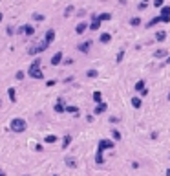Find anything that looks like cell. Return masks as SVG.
I'll return each instance as SVG.
<instances>
[{
  "mask_svg": "<svg viewBox=\"0 0 170 176\" xmlns=\"http://www.w3.org/2000/svg\"><path fill=\"white\" fill-rule=\"evenodd\" d=\"M115 147V143L112 141V139H101L97 145V154H95V162L97 165H103L104 163V158H103V152L104 150H108V149H113Z\"/></svg>",
  "mask_w": 170,
  "mask_h": 176,
  "instance_id": "6da1fadb",
  "label": "cell"
},
{
  "mask_svg": "<svg viewBox=\"0 0 170 176\" xmlns=\"http://www.w3.org/2000/svg\"><path fill=\"white\" fill-rule=\"evenodd\" d=\"M29 75H31L33 79H42L44 77V73H42V70H40V59H35L33 64L29 66Z\"/></svg>",
  "mask_w": 170,
  "mask_h": 176,
  "instance_id": "7a4b0ae2",
  "label": "cell"
},
{
  "mask_svg": "<svg viewBox=\"0 0 170 176\" xmlns=\"http://www.w3.org/2000/svg\"><path fill=\"white\" fill-rule=\"evenodd\" d=\"M26 121H24L22 118H15V119H11V123H9V128L13 130V132H24V130H26Z\"/></svg>",
  "mask_w": 170,
  "mask_h": 176,
  "instance_id": "3957f363",
  "label": "cell"
},
{
  "mask_svg": "<svg viewBox=\"0 0 170 176\" xmlns=\"http://www.w3.org/2000/svg\"><path fill=\"white\" fill-rule=\"evenodd\" d=\"M101 28V20H99V15H92V24H90V29L97 31Z\"/></svg>",
  "mask_w": 170,
  "mask_h": 176,
  "instance_id": "277c9868",
  "label": "cell"
},
{
  "mask_svg": "<svg viewBox=\"0 0 170 176\" xmlns=\"http://www.w3.org/2000/svg\"><path fill=\"white\" fill-rule=\"evenodd\" d=\"M62 63V52H57L51 57V66H57V64H61Z\"/></svg>",
  "mask_w": 170,
  "mask_h": 176,
  "instance_id": "5b68a950",
  "label": "cell"
},
{
  "mask_svg": "<svg viewBox=\"0 0 170 176\" xmlns=\"http://www.w3.org/2000/svg\"><path fill=\"white\" fill-rule=\"evenodd\" d=\"M159 22H165V17H163V15H157V17H154L152 20L146 24V26H148V28H152V26H156V24H159Z\"/></svg>",
  "mask_w": 170,
  "mask_h": 176,
  "instance_id": "8992f818",
  "label": "cell"
},
{
  "mask_svg": "<svg viewBox=\"0 0 170 176\" xmlns=\"http://www.w3.org/2000/svg\"><path fill=\"white\" fill-rule=\"evenodd\" d=\"M103 112H106V103H97L93 108V114H103Z\"/></svg>",
  "mask_w": 170,
  "mask_h": 176,
  "instance_id": "52a82bcc",
  "label": "cell"
},
{
  "mask_svg": "<svg viewBox=\"0 0 170 176\" xmlns=\"http://www.w3.org/2000/svg\"><path fill=\"white\" fill-rule=\"evenodd\" d=\"M86 29H88V24H86V22H81V24H77V28H75V33H77V35H82Z\"/></svg>",
  "mask_w": 170,
  "mask_h": 176,
  "instance_id": "ba28073f",
  "label": "cell"
},
{
  "mask_svg": "<svg viewBox=\"0 0 170 176\" xmlns=\"http://www.w3.org/2000/svg\"><path fill=\"white\" fill-rule=\"evenodd\" d=\"M90 46H92V41H86L84 44H79V52L88 53V52H90Z\"/></svg>",
  "mask_w": 170,
  "mask_h": 176,
  "instance_id": "9c48e42d",
  "label": "cell"
},
{
  "mask_svg": "<svg viewBox=\"0 0 170 176\" xmlns=\"http://www.w3.org/2000/svg\"><path fill=\"white\" fill-rule=\"evenodd\" d=\"M20 31H24V33H26V35H28V37H31V35L35 33V28L31 26V24H26V26H24V28L20 29Z\"/></svg>",
  "mask_w": 170,
  "mask_h": 176,
  "instance_id": "30bf717a",
  "label": "cell"
},
{
  "mask_svg": "<svg viewBox=\"0 0 170 176\" xmlns=\"http://www.w3.org/2000/svg\"><path fill=\"white\" fill-rule=\"evenodd\" d=\"M44 41H46L48 44H51L55 41V31H53V29H48V31H46V39H44Z\"/></svg>",
  "mask_w": 170,
  "mask_h": 176,
  "instance_id": "8fae6325",
  "label": "cell"
},
{
  "mask_svg": "<svg viewBox=\"0 0 170 176\" xmlns=\"http://www.w3.org/2000/svg\"><path fill=\"white\" fill-rule=\"evenodd\" d=\"M55 112H59V114H61V112H66V105H64L62 101H59V103H55Z\"/></svg>",
  "mask_w": 170,
  "mask_h": 176,
  "instance_id": "7c38bea8",
  "label": "cell"
},
{
  "mask_svg": "<svg viewBox=\"0 0 170 176\" xmlns=\"http://www.w3.org/2000/svg\"><path fill=\"white\" fill-rule=\"evenodd\" d=\"M7 95H9V99H11V103L17 101V92H15V88H7Z\"/></svg>",
  "mask_w": 170,
  "mask_h": 176,
  "instance_id": "4fadbf2b",
  "label": "cell"
},
{
  "mask_svg": "<svg viewBox=\"0 0 170 176\" xmlns=\"http://www.w3.org/2000/svg\"><path fill=\"white\" fill-rule=\"evenodd\" d=\"M99 41H101L103 44H106V42H110V41H112V35H110V33H103Z\"/></svg>",
  "mask_w": 170,
  "mask_h": 176,
  "instance_id": "5bb4252c",
  "label": "cell"
},
{
  "mask_svg": "<svg viewBox=\"0 0 170 176\" xmlns=\"http://www.w3.org/2000/svg\"><path fill=\"white\" fill-rule=\"evenodd\" d=\"M44 141H46V143H55V141H57V136H55V134H48L46 138H44Z\"/></svg>",
  "mask_w": 170,
  "mask_h": 176,
  "instance_id": "9a60e30c",
  "label": "cell"
},
{
  "mask_svg": "<svg viewBox=\"0 0 170 176\" xmlns=\"http://www.w3.org/2000/svg\"><path fill=\"white\" fill-rule=\"evenodd\" d=\"M69 143H72V136L66 134V136H64V139H62V147H64V149H68V145H69Z\"/></svg>",
  "mask_w": 170,
  "mask_h": 176,
  "instance_id": "2e32d148",
  "label": "cell"
},
{
  "mask_svg": "<svg viewBox=\"0 0 170 176\" xmlns=\"http://www.w3.org/2000/svg\"><path fill=\"white\" fill-rule=\"evenodd\" d=\"M165 37H167V33H165V31H157V33H156V41H157V42H163Z\"/></svg>",
  "mask_w": 170,
  "mask_h": 176,
  "instance_id": "e0dca14e",
  "label": "cell"
},
{
  "mask_svg": "<svg viewBox=\"0 0 170 176\" xmlns=\"http://www.w3.org/2000/svg\"><path fill=\"white\" fill-rule=\"evenodd\" d=\"M132 107L134 108H141V97H134L132 99Z\"/></svg>",
  "mask_w": 170,
  "mask_h": 176,
  "instance_id": "ac0fdd59",
  "label": "cell"
},
{
  "mask_svg": "<svg viewBox=\"0 0 170 176\" xmlns=\"http://www.w3.org/2000/svg\"><path fill=\"white\" fill-rule=\"evenodd\" d=\"M134 90H137V92H143V90H144V81H143V79L136 83V88H134Z\"/></svg>",
  "mask_w": 170,
  "mask_h": 176,
  "instance_id": "d6986e66",
  "label": "cell"
},
{
  "mask_svg": "<svg viewBox=\"0 0 170 176\" xmlns=\"http://www.w3.org/2000/svg\"><path fill=\"white\" fill-rule=\"evenodd\" d=\"M110 18H112V15H110V13H101V15H99V20H110Z\"/></svg>",
  "mask_w": 170,
  "mask_h": 176,
  "instance_id": "ffe728a7",
  "label": "cell"
},
{
  "mask_svg": "<svg viewBox=\"0 0 170 176\" xmlns=\"http://www.w3.org/2000/svg\"><path fill=\"white\" fill-rule=\"evenodd\" d=\"M161 57H167V50H157L156 52V59H161Z\"/></svg>",
  "mask_w": 170,
  "mask_h": 176,
  "instance_id": "44dd1931",
  "label": "cell"
},
{
  "mask_svg": "<svg viewBox=\"0 0 170 176\" xmlns=\"http://www.w3.org/2000/svg\"><path fill=\"white\" fill-rule=\"evenodd\" d=\"M112 136H113V139H115V141H119V139H121V132H119L117 128L112 130Z\"/></svg>",
  "mask_w": 170,
  "mask_h": 176,
  "instance_id": "7402d4cb",
  "label": "cell"
},
{
  "mask_svg": "<svg viewBox=\"0 0 170 176\" xmlns=\"http://www.w3.org/2000/svg\"><path fill=\"white\" fill-rule=\"evenodd\" d=\"M73 11H75V7H73V6H68L66 9H64V15H66V17H72Z\"/></svg>",
  "mask_w": 170,
  "mask_h": 176,
  "instance_id": "603a6c76",
  "label": "cell"
},
{
  "mask_svg": "<svg viewBox=\"0 0 170 176\" xmlns=\"http://www.w3.org/2000/svg\"><path fill=\"white\" fill-rule=\"evenodd\" d=\"M93 99H95V103H103V101H101V99H103L101 92H93Z\"/></svg>",
  "mask_w": 170,
  "mask_h": 176,
  "instance_id": "cb8c5ba5",
  "label": "cell"
},
{
  "mask_svg": "<svg viewBox=\"0 0 170 176\" xmlns=\"http://www.w3.org/2000/svg\"><path fill=\"white\" fill-rule=\"evenodd\" d=\"M66 165H69V167H77V163H75V158H66Z\"/></svg>",
  "mask_w": 170,
  "mask_h": 176,
  "instance_id": "d4e9b609",
  "label": "cell"
},
{
  "mask_svg": "<svg viewBox=\"0 0 170 176\" xmlns=\"http://www.w3.org/2000/svg\"><path fill=\"white\" fill-rule=\"evenodd\" d=\"M130 24H132V26H139V24H141V18H139V17H134L132 20H130Z\"/></svg>",
  "mask_w": 170,
  "mask_h": 176,
  "instance_id": "484cf974",
  "label": "cell"
},
{
  "mask_svg": "<svg viewBox=\"0 0 170 176\" xmlns=\"http://www.w3.org/2000/svg\"><path fill=\"white\" fill-rule=\"evenodd\" d=\"M86 75H88V77H92V79H93V77H97L99 73H97V70H88V72H86Z\"/></svg>",
  "mask_w": 170,
  "mask_h": 176,
  "instance_id": "4316f807",
  "label": "cell"
},
{
  "mask_svg": "<svg viewBox=\"0 0 170 176\" xmlns=\"http://www.w3.org/2000/svg\"><path fill=\"white\" fill-rule=\"evenodd\" d=\"M66 112H69V114H77L79 108H77V107H66Z\"/></svg>",
  "mask_w": 170,
  "mask_h": 176,
  "instance_id": "83f0119b",
  "label": "cell"
},
{
  "mask_svg": "<svg viewBox=\"0 0 170 176\" xmlns=\"http://www.w3.org/2000/svg\"><path fill=\"white\" fill-rule=\"evenodd\" d=\"M161 15H168V17H170V7H168V6H165V7L161 9Z\"/></svg>",
  "mask_w": 170,
  "mask_h": 176,
  "instance_id": "f1b7e54d",
  "label": "cell"
},
{
  "mask_svg": "<svg viewBox=\"0 0 170 176\" xmlns=\"http://www.w3.org/2000/svg\"><path fill=\"white\" fill-rule=\"evenodd\" d=\"M33 18H35V20H38V22H40V20H44V15H38V13H35V15H33Z\"/></svg>",
  "mask_w": 170,
  "mask_h": 176,
  "instance_id": "f546056e",
  "label": "cell"
},
{
  "mask_svg": "<svg viewBox=\"0 0 170 176\" xmlns=\"http://www.w3.org/2000/svg\"><path fill=\"white\" fill-rule=\"evenodd\" d=\"M163 4H165V0H154V6L156 7H161Z\"/></svg>",
  "mask_w": 170,
  "mask_h": 176,
  "instance_id": "4dcf8cb0",
  "label": "cell"
},
{
  "mask_svg": "<svg viewBox=\"0 0 170 176\" xmlns=\"http://www.w3.org/2000/svg\"><path fill=\"white\" fill-rule=\"evenodd\" d=\"M123 57H124V52H119V53H117V59H115V61H117V63H121V61H123Z\"/></svg>",
  "mask_w": 170,
  "mask_h": 176,
  "instance_id": "1f68e13d",
  "label": "cell"
},
{
  "mask_svg": "<svg viewBox=\"0 0 170 176\" xmlns=\"http://www.w3.org/2000/svg\"><path fill=\"white\" fill-rule=\"evenodd\" d=\"M146 6H148V2H141V4H139V9H141V11H143V9H146Z\"/></svg>",
  "mask_w": 170,
  "mask_h": 176,
  "instance_id": "d6a6232c",
  "label": "cell"
},
{
  "mask_svg": "<svg viewBox=\"0 0 170 176\" xmlns=\"http://www.w3.org/2000/svg\"><path fill=\"white\" fill-rule=\"evenodd\" d=\"M17 79H18V81L24 79V72H17Z\"/></svg>",
  "mask_w": 170,
  "mask_h": 176,
  "instance_id": "836d02e7",
  "label": "cell"
},
{
  "mask_svg": "<svg viewBox=\"0 0 170 176\" xmlns=\"http://www.w3.org/2000/svg\"><path fill=\"white\" fill-rule=\"evenodd\" d=\"M46 84H48V86H53L55 81H53V79H49V81H46Z\"/></svg>",
  "mask_w": 170,
  "mask_h": 176,
  "instance_id": "e575fe53",
  "label": "cell"
},
{
  "mask_svg": "<svg viewBox=\"0 0 170 176\" xmlns=\"http://www.w3.org/2000/svg\"><path fill=\"white\" fill-rule=\"evenodd\" d=\"M167 176H170V169H167Z\"/></svg>",
  "mask_w": 170,
  "mask_h": 176,
  "instance_id": "d590c367",
  "label": "cell"
},
{
  "mask_svg": "<svg viewBox=\"0 0 170 176\" xmlns=\"http://www.w3.org/2000/svg\"><path fill=\"white\" fill-rule=\"evenodd\" d=\"M0 176H6V174H4V171H0Z\"/></svg>",
  "mask_w": 170,
  "mask_h": 176,
  "instance_id": "8d00e7d4",
  "label": "cell"
},
{
  "mask_svg": "<svg viewBox=\"0 0 170 176\" xmlns=\"http://www.w3.org/2000/svg\"><path fill=\"white\" fill-rule=\"evenodd\" d=\"M167 63H168V64H170V57H168V59H167Z\"/></svg>",
  "mask_w": 170,
  "mask_h": 176,
  "instance_id": "74e56055",
  "label": "cell"
},
{
  "mask_svg": "<svg viewBox=\"0 0 170 176\" xmlns=\"http://www.w3.org/2000/svg\"><path fill=\"white\" fill-rule=\"evenodd\" d=\"M0 22H2V13H0Z\"/></svg>",
  "mask_w": 170,
  "mask_h": 176,
  "instance_id": "f35d334b",
  "label": "cell"
},
{
  "mask_svg": "<svg viewBox=\"0 0 170 176\" xmlns=\"http://www.w3.org/2000/svg\"><path fill=\"white\" fill-rule=\"evenodd\" d=\"M168 99H170V94H168Z\"/></svg>",
  "mask_w": 170,
  "mask_h": 176,
  "instance_id": "ab89813d",
  "label": "cell"
},
{
  "mask_svg": "<svg viewBox=\"0 0 170 176\" xmlns=\"http://www.w3.org/2000/svg\"><path fill=\"white\" fill-rule=\"evenodd\" d=\"M53 176H57V174H53Z\"/></svg>",
  "mask_w": 170,
  "mask_h": 176,
  "instance_id": "60d3db41",
  "label": "cell"
}]
</instances>
